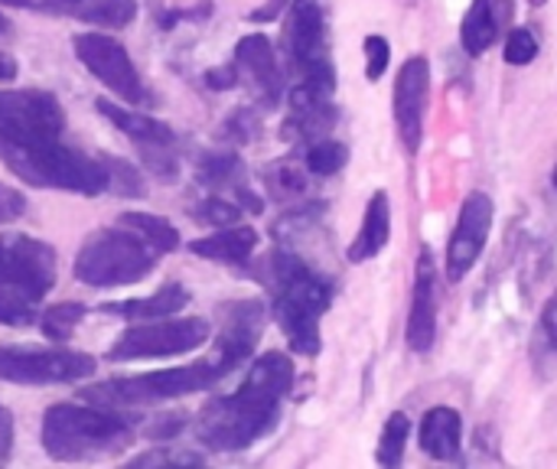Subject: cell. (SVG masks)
I'll list each match as a JSON object with an SVG mask.
<instances>
[{
  "label": "cell",
  "instance_id": "ac0fdd59",
  "mask_svg": "<svg viewBox=\"0 0 557 469\" xmlns=\"http://www.w3.org/2000/svg\"><path fill=\"white\" fill-rule=\"evenodd\" d=\"M437 336V294H434V261L424 248L418 258V281H414V300L408 317V346L414 353H428Z\"/></svg>",
  "mask_w": 557,
  "mask_h": 469
},
{
  "label": "cell",
  "instance_id": "7bdbcfd3",
  "mask_svg": "<svg viewBox=\"0 0 557 469\" xmlns=\"http://www.w3.org/2000/svg\"><path fill=\"white\" fill-rule=\"evenodd\" d=\"M532 3H545V0H532Z\"/></svg>",
  "mask_w": 557,
  "mask_h": 469
},
{
  "label": "cell",
  "instance_id": "8992f818",
  "mask_svg": "<svg viewBox=\"0 0 557 469\" xmlns=\"http://www.w3.org/2000/svg\"><path fill=\"white\" fill-rule=\"evenodd\" d=\"M228 372L232 369L219 359V353H212L209 359H199L183 369H160V372L131 375V379H108L101 385L85 388L82 398L91 405H104V408H144V405H160V402L206 392Z\"/></svg>",
  "mask_w": 557,
  "mask_h": 469
},
{
  "label": "cell",
  "instance_id": "3957f363",
  "mask_svg": "<svg viewBox=\"0 0 557 469\" xmlns=\"http://www.w3.org/2000/svg\"><path fill=\"white\" fill-rule=\"evenodd\" d=\"M134 444V424L124 415L85 405H52L42 418V451L59 464L111 460Z\"/></svg>",
  "mask_w": 557,
  "mask_h": 469
},
{
  "label": "cell",
  "instance_id": "836d02e7",
  "mask_svg": "<svg viewBox=\"0 0 557 469\" xmlns=\"http://www.w3.org/2000/svg\"><path fill=\"white\" fill-rule=\"evenodd\" d=\"M539 343L557 359V291L542 310V326H539Z\"/></svg>",
  "mask_w": 557,
  "mask_h": 469
},
{
  "label": "cell",
  "instance_id": "603a6c76",
  "mask_svg": "<svg viewBox=\"0 0 557 469\" xmlns=\"http://www.w3.org/2000/svg\"><path fill=\"white\" fill-rule=\"evenodd\" d=\"M258 248V232L242 225H228V229H219L215 235H206V238H196L189 245L193 255L199 258H209V261H222V264H242L251 258V251Z\"/></svg>",
  "mask_w": 557,
  "mask_h": 469
},
{
  "label": "cell",
  "instance_id": "60d3db41",
  "mask_svg": "<svg viewBox=\"0 0 557 469\" xmlns=\"http://www.w3.org/2000/svg\"><path fill=\"white\" fill-rule=\"evenodd\" d=\"M10 78H16V62L0 52V82H10Z\"/></svg>",
  "mask_w": 557,
  "mask_h": 469
},
{
  "label": "cell",
  "instance_id": "74e56055",
  "mask_svg": "<svg viewBox=\"0 0 557 469\" xmlns=\"http://www.w3.org/2000/svg\"><path fill=\"white\" fill-rule=\"evenodd\" d=\"M206 85H209V88H235V85H238V69H235V62L225 65V69H209V72H206Z\"/></svg>",
  "mask_w": 557,
  "mask_h": 469
},
{
  "label": "cell",
  "instance_id": "d6986e66",
  "mask_svg": "<svg viewBox=\"0 0 557 469\" xmlns=\"http://www.w3.org/2000/svg\"><path fill=\"white\" fill-rule=\"evenodd\" d=\"M290 118L304 137H320L336 124V108L330 104V91H320L313 85H297L290 91Z\"/></svg>",
  "mask_w": 557,
  "mask_h": 469
},
{
  "label": "cell",
  "instance_id": "52a82bcc",
  "mask_svg": "<svg viewBox=\"0 0 557 469\" xmlns=\"http://www.w3.org/2000/svg\"><path fill=\"white\" fill-rule=\"evenodd\" d=\"M160 251H153L131 229H101L88 235L75 258V277L88 287H121L137 284L157 268Z\"/></svg>",
  "mask_w": 557,
  "mask_h": 469
},
{
  "label": "cell",
  "instance_id": "7a4b0ae2",
  "mask_svg": "<svg viewBox=\"0 0 557 469\" xmlns=\"http://www.w3.org/2000/svg\"><path fill=\"white\" fill-rule=\"evenodd\" d=\"M294 385V366L284 353H264L238 392L202 408L196 437L212 451H245L277 424V408Z\"/></svg>",
  "mask_w": 557,
  "mask_h": 469
},
{
  "label": "cell",
  "instance_id": "484cf974",
  "mask_svg": "<svg viewBox=\"0 0 557 469\" xmlns=\"http://www.w3.org/2000/svg\"><path fill=\"white\" fill-rule=\"evenodd\" d=\"M408 434H411V421L405 411H395L385 428H382V437H379V447H375V460L379 467L392 469L401 464L405 457V444H408Z\"/></svg>",
  "mask_w": 557,
  "mask_h": 469
},
{
  "label": "cell",
  "instance_id": "f1b7e54d",
  "mask_svg": "<svg viewBox=\"0 0 557 469\" xmlns=\"http://www.w3.org/2000/svg\"><path fill=\"white\" fill-rule=\"evenodd\" d=\"M242 173V163L238 157H228V153H212L199 163V183L202 186H232Z\"/></svg>",
  "mask_w": 557,
  "mask_h": 469
},
{
  "label": "cell",
  "instance_id": "8fae6325",
  "mask_svg": "<svg viewBox=\"0 0 557 469\" xmlns=\"http://www.w3.org/2000/svg\"><path fill=\"white\" fill-rule=\"evenodd\" d=\"M287 52L294 65L300 69L304 82L333 91L336 88V72L326 55V29H323V13L313 0H294L290 20H287Z\"/></svg>",
  "mask_w": 557,
  "mask_h": 469
},
{
  "label": "cell",
  "instance_id": "4fadbf2b",
  "mask_svg": "<svg viewBox=\"0 0 557 469\" xmlns=\"http://www.w3.org/2000/svg\"><path fill=\"white\" fill-rule=\"evenodd\" d=\"M493 199L486 193H470L463 209H460V219H457V229H454V238L447 245V277L450 281H460L470 274V268L480 261L483 248H486V238H490V229H493Z\"/></svg>",
  "mask_w": 557,
  "mask_h": 469
},
{
  "label": "cell",
  "instance_id": "7402d4cb",
  "mask_svg": "<svg viewBox=\"0 0 557 469\" xmlns=\"http://www.w3.org/2000/svg\"><path fill=\"white\" fill-rule=\"evenodd\" d=\"M463 421L454 408H431L421 424V451L431 460H457Z\"/></svg>",
  "mask_w": 557,
  "mask_h": 469
},
{
  "label": "cell",
  "instance_id": "b9f144b4",
  "mask_svg": "<svg viewBox=\"0 0 557 469\" xmlns=\"http://www.w3.org/2000/svg\"><path fill=\"white\" fill-rule=\"evenodd\" d=\"M3 36H10V20L0 13V39H3Z\"/></svg>",
  "mask_w": 557,
  "mask_h": 469
},
{
  "label": "cell",
  "instance_id": "44dd1931",
  "mask_svg": "<svg viewBox=\"0 0 557 469\" xmlns=\"http://www.w3.org/2000/svg\"><path fill=\"white\" fill-rule=\"evenodd\" d=\"M388 235H392V202H388V193H375L369 199L362 229H359L356 242L349 245V261L362 264V261L375 258L388 245Z\"/></svg>",
  "mask_w": 557,
  "mask_h": 469
},
{
  "label": "cell",
  "instance_id": "6da1fadb",
  "mask_svg": "<svg viewBox=\"0 0 557 469\" xmlns=\"http://www.w3.org/2000/svg\"><path fill=\"white\" fill-rule=\"evenodd\" d=\"M65 111L39 88L0 91V160L29 186H52L82 196L111 189L104 157H88L62 140Z\"/></svg>",
  "mask_w": 557,
  "mask_h": 469
},
{
  "label": "cell",
  "instance_id": "f35d334b",
  "mask_svg": "<svg viewBox=\"0 0 557 469\" xmlns=\"http://www.w3.org/2000/svg\"><path fill=\"white\" fill-rule=\"evenodd\" d=\"M10 451H13V418H10V411L0 405V464L10 457Z\"/></svg>",
  "mask_w": 557,
  "mask_h": 469
},
{
  "label": "cell",
  "instance_id": "277c9868",
  "mask_svg": "<svg viewBox=\"0 0 557 469\" xmlns=\"http://www.w3.org/2000/svg\"><path fill=\"white\" fill-rule=\"evenodd\" d=\"M268 284L274 291V320L297 356L320 353V317L330 307V287L294 255L268 258Z\"/></svg>",
  "mask_w": 557,
  "mask_h": 469
},
{
  "label": "cell",
  "instance_id": "ffe728a7",
  "mask_svg": "<svg viewBox=\"0 0 557 469\" xmlns=\"http://www.w3.org/2000/svg\"><path fill=\"white\" fill-rule=\"evenodd\" d=\"M189 304V291L183 284H163L157 294L140 297V300H117V304H104L101 313L111 317H124V320H166L173 313H180Z\"/></svg>",
  "mask_w": 557,
  "mask_h": 469
},
{
  "label": "cell",
  "instance_id": "ba28073f",
  "mask_svg": "<svg viewBox=\"0 0 557 469\" xmlns=\"http://www.w3.org/2000/svg\"><path fill=\"white\" fill-rule=\"evenodd\" d=\"M95 359L75 349H13L0 346V382L16 385H65L95 372Z\"/></svg>",
  "mask_w": 557,
  "mask_h": 469
},
{
  "label": "cell",
  "instance_id": "9a60e30c",
  "mask_svg": "<svg viewBox=\"0 0 557 469\" xmlns=\"http://www.w3.org/2000/svg\"><path fill=\"white\" fill-rule=\"evenodd\" d=\"M264 330V307L258 300H235L222 307V333L215 340V353L219 359L235 369L238 362H245L255 346L258 336Z\"/></svg>",
  "mask_w": 557,
  "mask_h": 469
},
{
  "label": "cell",
  "instance_id": "83f0119b",
  "mask_svg": "<svg viewBox=\"0 0 557 469\" xmlns=\"http://www.w3.org/2000/svg\"><path fill=\"white\" fill-rule=\"evenodd\" d=\"M349 163V150H346V144H339V140H317L310 150H307V170L310 173H317V176H333V173H339L343 166Z\"/></svg>",
  "mask_w": 557,
  "mask_h": 469
},
{
  "label": "cell",
  "instance_id": "2e32d148",
  "mask_svg": "<svg viewBox=\"0 0 557 469\" xmlns=\"http://www.w3.org/2000/svg\"><path fill=\"white\" fill-rule=\"evenodd\" d=\"M235 69L238 78L248 82V88L264 101L274 104L281 98V69H277V55L274 46L264 33H251L245 39H238L235 46Z\"/></svg>",
  "mask_w": 557,
  "mask_h": 469
},
{
  "label": "cell",
  "instance_id": "30bf717a",
  "mask_svg": "<svg viewBox=\"0 0 557 469\" xmlns=\"http://www.w3.org/2000/svg\"><path fill=\"white\" fill-rule=\"evenodd\" d=\"M72 49L78 55V62L101 82L108 85L114 95H121L127 104H147L150 101V91L137 72V65L131 62L127 49L104 36V33H78L72 36Z\"/></svg>",
  "mask_w": 557,
  "mask_h": 469
},
{
  "label": "cell",
  "instance_id": "f546056e",
  "mask_svg": "<svg viewBox=\"0 0 557 469\" xmlns=\"http://www.w3.org/2000/svg\"><path fill=\"white\" fill-rule=\"evenodd\" d=\"M101 157H104L108 173H111V193L140 199V196H144V180H140V173H137L127 160H117V157H111V153H101Z\"/></svg>",
  "mask_w": 557,
  "mask_h": 469
},
{
  "label": "cell",
  "instance_id": "d590c367",
  "mask_svg": "<svg viewBox=\"0 0 557 469\" xmlns=\"http://www.w3.org/2000/svg\"><path fill=\"white\" fill-rule=\"evenodd\" d=\"M134 467H163V464H199V457L193 454H166V451H150V454H140L131 460Z\"/></svg>",
  "mask_w": 557,
  "mask_h": 469
},
{
  "label": "cell",
  "instance_id": "cb8c5ba5",
  "mask_svg": "<svg viewBox=\"0 0 557 469\" xmlns=\"http://www.w3.org/2000/svg\"><path fill=\"white\" fill-rule=\"evenodd\" d=\"M460 42L470 55H483L496 42V16L490 0H473L460 23Z\"/></svg>",
  "mask_w": 557,
  "mask_h": 469
},
{
  "label": "cell",
  "instance_id": "d6a6232c",
  "mask_svg": "<svg viewBox=\"0 0 557 469\" xmlns=\"http://www.w3.org/2000/svg\"><path fill=\"white\" fill-rule=\"evenodd\" d=\"M388 55H392V49H388V39H385V36H375V33L366 36V75H369L372 82L385 75Z\"/></svg>",
  "mask_w": 557,
  "mask_h": 469
},
{
  "label": "cell",
  "instance_id": "9c48e42d",
  "mask_svg": "<svg viewBox=\"0 0 557 469\" xmlns=\"http://www.w3.org/2000/svg\"><path fill=\"white\" fill-rule=\"evenodd\" d=\"M209 340V323L199 317L183 320H150L147 326L127 330L108 353V359H166L199 349Z\"/></svg>",
  "mask_w": 557,
  "mask_h": 469
},
{
  "label": "cell",
  "instance_id": "4dcf8cb0",
  "mask_svg": "<svg viewBox=\"0 0 557 469\" xmlns=\"http://www.w3.org/2000/svg\"><path fill=\"white\" fill-rule=\"evenodd\" d=\"M238 215H242V209L235 202L219 199V196H212V199H206V202H199L193 209V219L202 222V225H212V229H228V225L238 222Z\"/></svg>",
  "mask_w": 557,
  "mask_h": 469
},
{
  "label": "cell",
  "instance_id": "7c38bea8",
  "mask_svg": "<svg viewBox=\"0 0 557 469\" xmlns=\"http://www.w3.org/2000/svg\"><path fill=\"white\" fill-rule=\"evenodd\" d=\"M95 108H98V114H104L121 134H127V137L137 144L144 163H147L157 176H163V180H173V176H176L180 157H176V134H173L170 124H163V121H157V118H150V114L131 111V108H124V104L104 101V98H98Z\"/></svg>",
  "mask_w": 557,
  "mask_h": 469
},
{
  "label": "cell",
  "instance_id": "ab89813d",
  "mask_svg": "<svg viewBox=\"0 0 557 469\" xmlns=\"http://www.w3.org/2000/svg\"><path fill=\"white\" fill-rule=\"evenodd\" d=\"M284 3H290V0H274V3H268L264 10H255V13H251V20H271V16H277Z\"/></svg>",
  "mask_w": 557,
  "mask_h": 469
},
{
  "label": "cell",
  "instance_id": "4316f807",
  "mask_svg": "<svg viewBox=\"0 0 557 469\" xmlns=\"http://www.w3.org/2000/svg\"><path fill=\"white\" fill-rule=\"evenodd\" d=\"M82 320H85L82 304H52L49 310H42V333L52 343H65Z\"/></svg>",
  "mask_w": 557,
  "mask_h": 469
},
{
  "label": "cell",
  "instance_id": "d4e9b609",
  "mask_svg": "<svg viewBox=\"0 0 557 469\" xmlns=\"http://www.w3.org/2000/svg\"><path fill=\"white\" fill-rule=\"evenodd\" d=\"M117 222H121L124 229L137 232V235H140L153 251H160V255L180 248V232H176L166 219H160V215H150V212H124Z\"/></svg>",
  "mask_w": 557,
  "mask_h": 469
},
{
  "label": "cell",
  "instance_id": "e0dca14e",
  "mask_svg": "<svg viewBox=\"0 0 557 469\" xmlns=\"http://www.w3.org/2000/svg\"><path fill=\"white\" fill-rule=\"evenodd\" d=\"M0 3L52 13V16H72L95 26H127L137 16V0H0Z\"/></svg>",
  "mask_w": 557,
  "mask_h": 469
},
{
  "label": "cell",
  "instance_id": "5bb4252c",
  "mask_svg": "<svg viewBox=\"0 0 557 469\" xmlns=\"http://www.w3.org/2000/svg\"><path fill=\"white\" fill-rule=\"evenodd\" d=\"M431 88V69L424 55H411L395 78V124L401 144L414 153L424 134V104Z\"/></svg>",
  "mask_w": 557,
  "mask_h": 469
},
{
  "label": "cell",
  "instance_id": "e575fe53",
  "mask_svg": "<svg viewBox=\"0 0 557 469\" xmlns=\"http://www.w3.org/2000/svg\"><path fill=\"white\" fill-rule=\"evenodd\" d=\"M23 212H26V199L16 189H10V186L0 183V222H13Z\"/></svg>",
  "mask_w": 557,
  "mask_h": 469
},
{
  "label": "cell",
  "instance_id": "5b68a950",
  "mask_svg": "<svg viewBox=\"0 0 557 469\" xmlns=\"http://www.w3.org/2000/svg\"><path fill=\"white\" fill-rule=\"evenodd\" d=\"M55 284V251L33 235H0V323L29 326Z\"/></svg>",
  "mask_w": 557,
  "mask_h": 469
},
{
  "label": "cell",
  "instance_id": "8d00e7d4",
  "mask_svg": "<svg viewBox=\"0 0 557 469\" xmlns=\"http://www.w3.org/2000/svg\"><path fill=\"white\" fill-rule=\"evenodd\" d=\"M183 424H186V421H183L180 415H163L157 424L147 428V437H150V441H173V437L183 431Z\"/></svg>",
  "mask_w": 557,
  "mask_h": 469
},
{
  "label": "cell",
  "instance_id": "1f68e13d",
  "mask_svg": "<svg viewBox=\"0 0 557 469\" xmlns=\"http://www.w3.org/2000/svg\"><path fill=\"white\" fill-rule=\"evenodd\" d=\"M503 55H506L509 65H529L539 55V39L529 29H512L509 39H506V52Z\"/></svg>",
  "mask_w": 557,
  "mask_h": 469
}]
</instances>
